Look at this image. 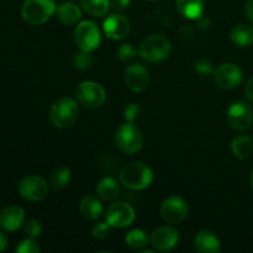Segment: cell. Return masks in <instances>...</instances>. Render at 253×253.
<instances>
[{
    "instance_id": "25",
    "label": "cell",
    "mask_w": 253,
    "mask_h": 253,
    "mask_svg": "<svg viewBox=\"0 0 253 253\" xmlns=\"http://www.w3.org/2000/svg\"><path fill=\"white\" fill-rule=\"evenodd\" d=\"M126 245L132 250H142L143 247L150 244V237L147 236L143 230L135 229L128 232L125 237Z\"/></svg>"
},
{
    "instance_id": "17",
    "label": "cell",
    "mask_w": 253,
    "mask_h": 253,
    "mask_svg": "<svg viewBox=\"0 0 253 253\" xmlns=\"http://www.w3.org/2000/svg\"><path fill=\"white\" fill-rule=\"evenodd\" d=\"M194 249L199 253H219L221 244L216 234L210 230H202L194 239Z\"/></svg>"
},
{
    "instance_id": "33",
    "label": "cell",
    "mask_w": 253,
    "mask_h": 253,
    "mask_svg": "<svg viewBox=\"0 0 253 253\" xmlns=\"http://www.w3.org/2000/svg\"><path fill=\"white\" fill-rule=\"evenodd\" d=\"M195 71L202 76H209V74L214 73V64L209 59H199L195 63Z\"/></svg>"
},
{
    "instance_id": "22",
    "label": "cell",
    "mask_w": 253,
    "mask_h": 253,
    "mask_svg": "<svg viewBox=\"0 0 253 253\" xmlns=\"http://www.w3.org/2000/svg\"><path fill=\"white\" fill-rule=\"evenodd\" d=\"M232 43L239 47H249L253 44V26L250 24H239L232 29Z\"/></svg>"
},
{
    "instance_id": "7",
    "label": "cell",
    "mask_w": 253,
    "mask_h": 253,
    "mask_svg": "<svg viewBox=\"0 0 253 253\" xmlns=\"http://www.w3.org/2000/svg\"><path fill=\"white\" fill-rule=\"evenodd\" d=\"M77 100L89 109L100 108L106 100V93L100 84L91 81L82 82L76 90Z\"/></svg>"
},
{
    "instance_id": "23",
    "label": "cell",
    "mask_w": 253,
    "mask_h": 253,
    "mask_svg": "<svg viewBox=\"0 0 253 253\" xmlns=\"http://www.w3.org/2000/svg\"><path fill=\"white\" fill-rule=\"evenodd\" d=\"M231 150L235 157L240 158V160H246L253 152V140L246 135L237 136L232 141Z\"/></svg>"
},
{
    "instance_id": "8",
    "label": "cell",
    "mask_w": 253,
    "mask_h": 253,
    "mask_svg": "<svg viewBox=\"0 0 253 253\" xmlns=\"http://www.w3.org/2000/svg\"><path fill=\"white\" fill-rule=\"evenodd\" d=\"M17 190L22 199L29 202H40L48 194V184L40 175H26L20 180Z\"/></svg>"
},
{
    "instance_id": "21",
    "label": "cell",
    "mask_w": 253,
    "mask_h": 253,
    "mask_svg": "<svg viewBox=\"0 0 253 253\" xmlns=\"http://www.w3.org/2000/svg\"><path fill=\"white\" fill-rule=\"evenodd\" d=\"M96 194L101 200L105 202H110L118 198L119 193H120V185H119L118 180L113 177H105L100 179L96 184Z\"/></svg>"
},
{
    "instance_id": "3",
    "label": "cell",
    "mask_w": 253,
    "mask_h": 253,
    "mask_svg": "<svg viewBox=\"0 0 253 253\" xmlns=\"http://www.w3.org/2000/svg\"><path fill=\"white\" fill-rule=\"evenodd\" d=\"M56 9L53 0H25L21 7V16L27 24L39 26L48 21Z\"/></svg>"
},
{
    "instance_id": "24",
    "label": "cell",
    "mask_w": 253,
    "mask_h": 253,
    "mask_svg": "<svg viewBox=\"0 0 253 253\" xmlns=\"http://www.w3.org/2000/svg\"><path fill=\"white\" fill-rule=\"evenodd\" d=\"M81 5L85 12L91 16H104L110 9V0H81Z\"/></svg>"
},
{
    "instance_id": "27",
    "label": "cell",
    "mask_w": 253,
    "mask_h": 253,
    "mask_svg": "<svg viewBox=\"0 0 253 253\" xmlns=\"http://www.w3.org/2000/svg\"><path fill=\"white\" fill-rule=\"evenodd\" d=\"M73 63L79 71H88L93 66V57L90 56V52L81 51L79 53L74 54Z\"/></svg>"
},
{
    "instance_id": "35",
    "label": "cell",
    "mask_w": 253,
    "mask_h": 253,
    "mask_svg": "<svg viewBox=\"0 0 253 253\" xmlns=\"http://www.w3.org/2000/svg\"><path fill=\"white\" fill-rule=\"evenodd\" d=\"M245 93H246V96L250 103L253 104V77L247 81L246 86H245Z\"/></svg>"
},
{
    "instance_id": "10",
    "label": "cell",
    "mask_w": 253,
    "mask_h": 253,
    "mask_svg": "<svg viewBox=\"0 0 253 253\" xmlns=\"http://www.w3.org/2000/svg\"><path fill=\"white\" fill-rule=\"evenodd\" d=\"M226 119L229 125L235 130H247L253 124V109L246 101H235L227 110Z\"/></svg>"
},
{
    "instance_id": "36",
    "label": "cell",
    "mask_w": 253,
    "mask_h": 253,
    "mask_svg": "<svg viewBox=\"0 0 253 253\" xmlns=\"http://www.w3.org/2000/svg\"><path fill=\"white\" fill-rule=\"evenodd\" d=\"M246 14L250 21L253 22V0H247L246 2Z\"/></svg>"
},
{
    "instance_id": "1",
    "label": "cell",
    "mask_w": 253,
    "mask_h": 253,
    "mask_svg": "<svg viewBox=\"0 0 253 253\" xmlns=\"http://www.w3.org/2000/svg\"><path fill=\"white\" fill-rule=\"evenodd\" d=\"M120 180L132 190H142L150 187L153 180L152 169L142 162H131L120 170Z\"/></svg>"
},
{
    "instance_id": "11",
    "label": "cell",
    "mask_w": 253,
    "mask_h": 253,
    "mask_svg": "<svg viewBox=\"0 0 253 253\" xmlns=\"http://www.w3.org/2000/svg\"><path fill=\"white\" fill-rule=\"evenodd\" d=\"M214 78L217 85L225 90H230L244 81V72L239 66L234 63H224L214 71Z\"/></svg>"
},
{
    "instance_id": "14",
    "label": "cell",
    "mask_w": 253,
    "mask_h": 253,
    "mask_svg": "<svg viewBox=\"0 0 253 253\" xmlns=\"http://www.w3.org/2000/svg\"><path fill=\"white\" fill-rule=\"evenodd\" d=\"M130 20L123 14H113L104 21L103 30L111 40H123L130 34Z\"/></svg>"
},
{
    "instance_id": "18",
    "label": "cell",
    "mask_w": 253,
    "mask_h": 253,
    "mask_svg": "<svg viewBox=\"0 0 253 253\" xmlns=\"http://www.w3.org/2000/svg\"><path fill=\"white\" fill-rule=\"evenodd\" d=\"M175 6L183 17L188 20H198L204 12V0H175Z\"/></svg>"
},
{
    "instance_id": "9",
    "label": "cell",
    "mask_w": 253,
    "mask_h": 253,
    "mask_svg": "<svg viewBox=\"0 0 253 253\" xmlns=\"http://www.w3.org/2000/svg\"><path fill=\"white\" fill-rule=\"evenodd\" d=\"M189 214L188 203L180 197H169L161 205V216L168 224H180Z\"/></svg>"
},
{
    "instance_id": "12",
    "label": "cell",
    "mask_w": 253,
    "mask_h": 253,
    "mask_svg": "<svg viewBox=\"0 0 253 253\" xmlns=\"http://www.w3.org/2000/svg\"><path fill=\"white\" fill-rule=\"evenodd\" d=\"M105 217L108 224L111 227H123L130 226L135 220V210L127 203H114L108 208L105 212Z\"/></svg>"
},
{
    "instance_id": "30",
    "label": "cell",
    "mask_w": 253,
    "mask_h": 253,
    "mask_svg": "<svg viewBox=\"0 0 253 253\" xmlns=\"http://www.w3.org/2000/svg\"><path fill=\"white\" fill-rule=\"evenodd\" d=\"M42 227L40 221H37L36 219H31L25 224L24 227V234L27 239H37V237L41 235Z\"/></svg>"
},
{
    "instance_id": "13",
    "label": "cell",
    "mask_w": 253,
    "mask_h": 253,
    "mask_svg": "<svg viewBox=\"0 0 253 253\" xmlns=\"http://www.w3.org/2000/svg\"><path fill=\"white\" fill-rule=\"evenodd\" d=\"M179 241V232L172 226H161L152 232L150 242L157 251L167 252L174 249Z\"/></svg>"
},
{
    "instance_id": "34",
    "label": "cell",
    "mask_w": 253,
    "mask_h": 253,
    "mask_svg": "<svg viewBox=\"0 0 253 253\" xmlns=\"http://www.w3.org/2000/svg\"><path fill=\"white\" fill-rule=\"evenodd\" d=\"M130 5V0H110V7H113L115 11H123L127 9Z\"/></svg>"
},
{
    "instance_id": "38",
    "label": "cell",
    "mask_w": 253,
    "mask_h": 253,
    "mask_svg": "<svg viewBox=\"0 0 253 253\" xmlns=\"http://www.w3.org/2000/svg\"><path fill=\"white\" fill-rule=\"evenodd\" d=\"M250 183H251V187H252V189H253V170H252V173H251V177H250Z\"/></svg>"
},
{
    "instance_id": "4",
    "label": "cell",
    "mask_w": 253,
    "mask_h": 253,
    "mask_svg": "<svg viewBox=\"0 0 253 253\" xmlns=\"http://www.w3.org/2000/svg\"><path fill=\"white\" fill-rule=\"evenodd\" d=\"M115 145L121 152L126 155L137 153L143 146V136L140 128L132 123H126L119 126L115 131Z\"/></svg>"
},
{
    "instance_id": "16",
    "label": "cell",
    "mask_w": 253,
    "mask_h": 253,
    "mask_svg": "<svg viewBox=\"0 0 253 253\" xmlns=\"http://www.w3.org/2000/svg\"><path fill=\"white\" fill-rule=\"evenodd\" d=\"M25 211L20 207L10 205L0 212V227L5 231H16L24 225Z\"/></svg>"
},
{
    "instance_id": "32",
    "label": "cell",
    "mask_w": 253,
    "mask_h": 253,
    "mask_svg": "<svg viewBox=\"0 0 253 253\" xmlns=\"http://www.w3.org/2000/svg\"><path fill=\"white\" fill-rule=\"evenodd\" d=\"M110 225L106 222H99L91 229V235L98 240H104L110 235Z\"/></svg>"
},
{
    "instance_id": "15",
    "label": "cell",
    "mask_w": 253,
    "mask_h": 253,
    "mask_svg": "<svg viewBox=\"0 0 253 253\" xmlns=\"http://www.w3.org/2000/svg\"><path fill=\"white\" fill-rule=\"evenodd\" d=\"M125 83L132 91H142L150 84V72L143 64H131L125 71Z\"/></svg>"
},
{
    "instance_id": "20",
    "label": "cell",
    "mask_w": 253,
    "mask_h": 253,
    "mask_svg": "<svg viewBox=\"0 0 253 253\" xmlns=\"http://www.w3.org/2000/svg\"><path fill=\"white\" fill-rule=\"evenodd\" d=\"M56 15L59 22H62L63 25H74L76 22H78V20H81L82 10L77 4L68 1L63 2L57 7Z\"/></svg>"
},
{
    "instance_id": "28",
    "label": "cell",
    "mask_w": 253,
    "mask_h": 253,
    "mask_svg": "<svg viewBox=\"0 0 253 253\" xmlns=\"http://www.w3.org/2000/svg\"><path fill=\"white\" fill-rule=\"evenodd\" d=\"M137 53H138V51L135 48V46L131 43L121 44V46L119 47L118 52H116V54H118V58L120 59L121 62H131L132 59L136 58Z\"/></svg>"
},
{
    "instance_id": "26",
    "label": "cell",
    "mask_w": 253,
    "mask_h": 253,
    "mask_svg": "<svg viewBox=\"0 0 253 253\" xmlns=\"http://www.w3.org/2000/svg\"><path fill=\"white\" fill-rule=\"evenodd\" d=\"M71 180V170L67 167H58L51 173L49 177V183L54 189H62L68 185Z\"/></svg>"
},
{
    "instance_id": "29",
    "label": "cell",
    "mask_w": 253,
    "mask_h": 253,
    "mask_svg": "<svg viewBox=\"0 0 253 253\" xmlns=\"http://www.w3.org/2000/svg\"><path fill=\"white\" fill-rule=\"evenodd\" d=\"M124 116H125L127 123L135 124L136 121H138L142 118V109H141L140 105L135 103L128 104L125 108V111H124Z\"/></svg>"
},
{
    "instance_id": "31",
    "label": "cell",
    "mask_w": 253,
    "mask_h": 253,
    "mask_svg": "<svg viewBox=\"0 0 253 253\" xmlns=\"http://www.w3.org/2000/svg\"><path fill=\"white\" fill-rule=\"evenodd\" d=\"M17 253H39L40 246L34 241V239H26L16 247Z\"/></svg>"
},
{
    "instance_id": "2",
    "label": "cell",
    "mask_w": 253,
    "mask_h": 253,
    "mask_svg": "<svg viewBox=\"0 0 253 253\" xmlns=\"http://www.w3.org/2000/svg\"><path fill=\"white\" fill-rule=\"evenodd\" d=\"M79 115L78 104L71 98H61L52 104L48 118L57 128H68L77 121Z\"/></svg>"
},
{
    "instance_id": "5",
    "label": "cell",
    "mask_w": 253,
    "mask_h": 253,
    "mask_svg": "<svg viewBox=\"0 0 253 253\" xmlns=\"http://www.w3.org/2000/svg\"><path fill=\"white\" fill-rule=\"evenodd\" d=\"M170 52V42L163 35H151L145 39L138 48L141 58L150 63H158L165 61Z\"/></svg>"
},
{
    "instance_id": "39",
    "label": "cell",
    "mask_w": 253,
    "mask_h": 253,
    "mask_svg": "<svg viewBox=\"0 0 253 253\" xmlns=\"http://www.w3.org/2000/svg\"><path fill=\"white\" fill-rule=\"evenodd\" d=\"M151 1H157V0H151Z\"/></svg>"
},
{
    "instance_id": "19",
    "label": "cell",
    "mask_w": 253,
    "mask_h": 253,
    "mask_svg": "<svg viewBox=\"0 0 253 253\" xmlns=\"http://www.w3.org/2000/svg\"><path fill=\"white\" fill-rule=\"evenodd\" d=\"M79 210L85 219L98 220L103 214V204L94 195H85L79 203Z\"/></svg>"
},
{
    "instance_id": "37",
    "label": "cell",
    "mask_w": 253,
    "mask_h": 253,
    "mask_svg": "<svg viewBox=\"0 0 253 253\" xmlns=\"http://www.w3.org/2000/svg\"><path fill=\"white\" fill-rule=\"evenodd\" d=\"M7 244H9V240H7V236L4 234V232L0 231V252L4 251L7 247Z\"/></svg>"
},
{
    "instance_id": "6",
    "label": "cell",
    "mask_w": 253,
    "mask_h": 253,
    "mask_svg": "<svg viewBox=\"0 0 253 253\" xmlns=\"http://www.w3.org/2000/svg\"><path fill=\"white\" fill-rule=\"evenodd\" d=\"M74 42L81 51H95L101 42L100 29L93 21H82L74 29Z\"/></svg>"
}]
</instances>
